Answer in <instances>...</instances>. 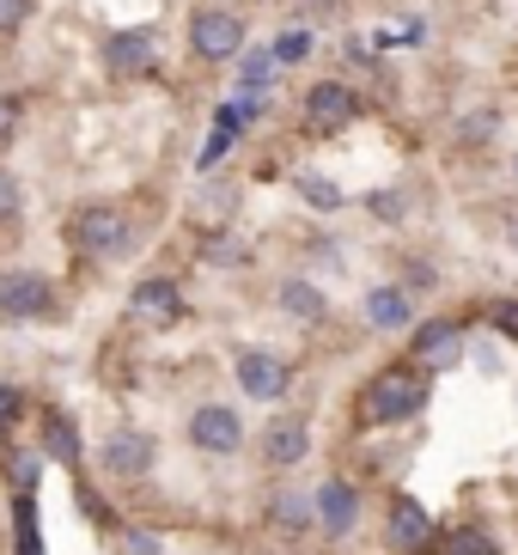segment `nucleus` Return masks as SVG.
<instances>
[{
    "mask_svg": "<svg viewBox=\"0 0 518 555\" xmlns=\"http://www.w3.org/2000/svg\"><path fill=\"white\" fill-rule=\"evenodd\" d=\"M67 238L80 257H129L134 245V220L122 202H80L67 220Z\"/></svg>",
    "mask_w": 518,
    "mask_h": 555,
    "instance_id": "f257e3e1",
    "label": "nucleus"
},
{
    "mask_svg": "<svg viewBox=\"0 0 518 555\" xmlns=\"http://www.w3.org/2000/svg\"><path fill=\"white\" fill-rule=\"evenodd\" d=\"M427 403V378L415 373V366H390V373H378L366 391H360V422L366 427H397L409 422V415H422Z\"/></svg>",
    "mask_w": 518,
    "mask_h": 555,
    "instance_id": "f03ea898",
    "label": "nucleus"
},
{
    "mask_svg": "<svg viewBox=\"0 0 518 555\" xmlns=\"http://www.w3.org/2000/svg\"><path fill=\"white\" fill-rule=\"evenodd\" d=\"M354 116H360V99H354L348 80H318L306 99H299V122H306V134H318V141H324V134H341Z\"/></svg>",
    "mask_w": 518,
    "mask_h": 555,
    "instance_id": "7ed1b4c3",
    "label": "nucleus"
},
{
    "mask_svg": "<svg viewBox=\"0 0 518 555\" xmlns=\"http://www.w3.org/2000/svg\"><path fill=\"white\" fill-rule=\"evenodd\" d=\"M190 50L202 62H238L244 55V18L226 7H195L190 13Z\"/></svg>",
    "mask_w": 518,
    "mask_h": 555,
    "instance_id": "20e7f679",
    "label": "nucleus"
},
{
    "mask_svg": "<svg viewBox=\"0 0 518 555\" xmlns=\"http://www.w3.org/2000/svg\"><path fill=\"white\" fill-rule=\"evenodd\" d=\"M55 311V287L37 269H0V318H43Z\"/></svg>",
    "mask_w": 518,
    "mask_h": 555,
    "instance_id": "39448f33",
    "label": "nucleus"
},
{
    "mask_svg": "<svg viewBox=\"0 0 518 555\" xmlns=\"http://www.w3.org/2000/svg\"><path fill=\"white\" fill-rule=\"evenodd\" d=\"M153 464H159V446H153V434H141V427H116L111 440H104V470L122 476V482H141Z\"/></svg>",
    "mask_w": 518,
    "mask_h": 555,
    "instance_id": "423d86ee",
    "label": "nucleus"
},
{
    "mask_svg": "<svg viewBox=\"0 0 518 555\" xmlns=\"http://www.w3.org/2000/svg\"><path fill=\"white\" fill-rule=\"evenodd\" d=\"M153 55H159V37L146 31V25H129V31H111L104 37V50H98V62H104V74H146L153 67Z\"/></svg>",
    "mask_w": 518,
    "mask_h": 555,
    "instance_id": "0eeeda50",
    "label": "nucleus"
},
{
    "mask_svg": "<svg viewBox=\"0 0 518 555\" xmlns=\"http://www.w3.org/2000/svg\"><path fill=\"white\" fill-rule=\"evenodd\" d=\"M190 440L202 446V452H213V457H232L244 446V422H238V409H226V403H202L190 415Z\"/></svg>",
    "mask_w": 518,
    "mask_h": 555,
    "instance_id": "6e6552de",
    "label": "nucleus"
},
{
    "mask_svg": "<svg viewBox=\"0 0 518 555\" xmlns=\"http://www.w3.org/2000/svg\"><path fill=\"white\" fill-rule=\"evenodd\" d=\"M287 385H293L287 360H275L269 348H244V354H238V391H244V397L275 403V397H287Z\"/></svg>",
    "mask_w": 518,
    "mask_h": 555,
    "instance_id": "1a4fd4ad",
    "label": "nucleus"
},
{
    "mask_svg": "<svg viewBox=\"0 0 518 555\" xmlns=\"http://www.w3.org/2000/svg\"><path fill=\"white\" fill-rule=\"evenodd\" d=\"M134 318L141 324H153V330H165V324H178L183 318V294H178V281H165V275H146L141 287H134Z\"/></svg>",
    "mask_w": 518,
    "mask_h": 555,
    "instance_id": "9d476101",
    "label": "nucleus"
},
{
    "mask_svg": "<svg viewBox=\"0 0 518 555\" xmlns=\"http://www.w3.org/2000/svg\"><path fill=\"white\" fill-rule=\"evenodd\" d=\"M311 452V427L299 415H281V422L262 427V464H275V470H293L299 457Z\"/></svg>",
    "mask_w": 518,
    "mask_h": 555,
    "instance_id": "9b49d317",
    "label": "nucleus"
},
{
    "mask_svg": "<svg viewBox=\"0 0 518 555\" xmlns=\"http://www.w3.org/2000/svg\"><path fill=\"white\" fill-rule=\"evenodd\" d=\"M390 543L409 555H422L433 543V519H427V506L415 494H390Z\"/></svg>",
    "mask_w": 518,
    "mask_h": 555,
    "instance_id": "f8f14e48",
    "label": "nucleus"
},
{
    "mask_svg": "<svg viewBox=\"0 0 518 555\" xmlns=\"http://www.w3.org/2000/svg\"><path fill=\"white\" fill-rule=\"evenodd\" d=\"M318 519H324L329 538H348V525L360 519V494L348 489V482H324V489H318Z\"/></svg>",
    "mask_w": 518,
    "mask_h": 555,
    "instance_id": "ddd939ff",
    "label": "nucleus"
},
{
    "mask_svg": "<svg viewBox=\"0 0 518 555\" xmlns=\"http://www.w3.org/2000/svg\"><path fill=\"white\" fill-rule=\"evenodd\" d=\"M366 324L373 330H409L415 324V306H409L403 287H373V294H366Z\"/></svg>",
    "mask_w": 518,
    "mask_h": 555,
    "instance_id": "4468645a",
    "label": "nucleus"
},
{
    "mask_svg": "<svg viewBox=\"0 0 518 555\" xmlns=\"http://www.w3.org/2000/svg\"><path fill=\"white\" fill-rule=\"evenodd\" d=\"M275 299H281V311H287V318H299V324H324V318H329L324 294H318L311 281H281Z\"/></svg>",
    "mask_w": 518,
    "mask_h": 555,
    "instance_id": "2eb2a0df",
    "label": "nucleus"
},
{
    "mask_svg": "<svg viewBox=\"0 0 518 555\" xmlns=\"http://www.w3.org/2000/svg\"><path fill=\"white\" fill-rule=\"evenodd\" d=\"M293 196L306 202V208H318V214L348 208V196H341V183H336V178H324V171H299V178H293Z\"/></svg>",
    "mask_w": 518,
    "mask_h": 555,
    "instance_id": "dca6fc26",
    "label": "nucleus"
},
{
    "mask_svg": "<svg viewBox=\"0 0 518 555\" xmlns=\"http://www.w3.org/2000/svg\"><path fill=\"white\" fill-rule=\"evenodd\" d=\"M43 446H49V457H55V464L80 470V440H74V422H67V415H55V409L43 415Z\"/></svg>",
    "mask_w": 518,
    "mask_h": 555,
    "instance_id": "f3484780",
    "label": "nucleus"
},
{
    "mask_svg": "<svg viewBox=\"0 0 518 555\" xmlns=\"http://www.w3.org/2000/svg\"><path fill=\"white\" fill-rule=\"evenodd\" d=\"M311 513H318V501H306L299 489H281L275 501H269V519H275L281 531H293V538H299V531L311 525Z\"/></svg>",
    "mask_w": 518,
    "mask_h": 555,
    "instance_id": "a211bd4d",
    "label": "nucleus"
},
{
    "mask_svg": "<svg viewBox=\"0 0 518 555\" xmlns=\"http://www.w3.org/2000/svg\"><path fill=\"white\" fill-rule=\"evenodd\" d=\"M269 86H275V55H269V50L238 55V92H244V99H262Z\"/></svg>",
    "mask_w": 518,
    "mask_h": 555,
    "instance_id": "6ab92c4d",
    "label": "nucleus"
},
{
    "mask_svg": "<svg viewBox=\"0 0 518 555\" xmlns=\"http://www.w3.org/2000/svg\"><path fill=\"white\" fill-rule=\"evenodd\" d=\"M457 343H464V336H457V324H445V318H433V324L415 330V354L422 360H452Z\"/></svg>",
    "mask_w": 518,
    "mask_h": 555,
    "instance_id": "aec40b11",
    "label": "nucleus"
},
{
    "mask_svg": "<svg viewBox=\"0 0 518 555\" xmlns=\"http://www.w3.org/2000/svg\"><path fill=\"white\" fill-rule=\"evenodd\" d=\"M269 55H275V67H299V62H311V31L306 25H287V31L269 43Z\"/></svg>",
    "mask_w": 518,
    "mask_h": 555,
    "instance_id": "412c9836",
    "label": "nucleus"
},
{
    "mask_svg": "<svg viewBox=\"0 0 518 555\" xmlns=\"http://www.w3.org/2000/svg\"><path fill=\"white\" fill-rule=\"evenodd\" d=\"M232 141H238V134H226V129H220V122H213L208 147L195 153V171H220V159H226V153H232Z\"/></svg>",
    "mask_w": 518,
    "mask_h": 555,
    "instance_id": "4be33fe9",
    "label": "nucleus"
},
{
    "mask_svg": "<svg viewBox=\"0 0 518 555\" xmlns=\"http://www.w3.org/2000/svg\"><path fill=\"white\" fill-rule=\"evenodd\" d=\"M18 555H37V513H31V494H18Z\"/></svg>",
    "mask_w": 518,
    "mask_h": 555,
    "instance_id": "5701e85b",
    "label": "nucleus"
},
{
    "mask_svg": "<svg viewBox=\"0 0 518 555\" xmlns=\"http://www.w3.org/2000/svg\"><path fill=\"white\" fill-rule=\"evenodd\" d=\"M31 18V0H0V37H18Z\"/></svg>",
    "mask_w": 518,
    "mask_h": 555,
    "instance_id": "b1692460",
    "label": "nucleus"
},
{
    "mask_svg": "<svg viewBox=\"0 0 518 555\" xmlns=\"http://www.w3.org/2000/svg\"><path fill=\"white\" fill-rule=\"evenodd\" d=\"M452 555H501V550H494L482 531H457V538H452Z\"/></svg>",
    "mask_w": 518,
    "mask_h": 555,
    "instance_id": "393cba45",
    "label": "nucleus"
},
{
    "mask_svg": "<svg viewBox=\"0 0 518 555\" xmlns=\"http://www.w3.org/2000/svg\"><path fill=\"white\" fill-rule=\"evenodd\" d=\"M18 415H25V397H18L13 385H0V434H7V427H13Z\"/></svg>",
    "mask_w": 518,
    "mask_h": 555,
    "instance_id": "a878e982",
    "label": "nucleus"
},
{
    "mask_svg": "<svg viewBox=\"0 0 518 555\" xmlns=\"http://www.w3.org/2000/svg\"><path fill=\"white\" fill-rule=\"evenodd\" d=\"M13 214H18V178L0 171V220H13Z\"/></svg>",
    "mask_w": 518,
    "mask_h": 555,
    "instance_id": "bb28decb",
    "label": "nucleus"
},
{
    "mask_svg": "<svg viewBox=\"0 0 518 555\" xmlns=\"http://www.w3.org/2000/svg\"><path fill=\"white\" fill-rule=\"evenodd\" d=\"M13 134H18V99H7V92H0V147H7Z\"/></svg>",
    "mask_w": 518,
    "mask_h": 555,
    "instance_id": "cd10ccee",
    "label": "nucleus"
},
{
    "mask_svg": "<svg viewBox=\"0 0 518 555\" xmlns=\"http://www.w3.org/2000/svg\"><path fill=\"white\" fill-rule=\"evenodd\" d=\"M373 214H378V220H403V196L378 190V196H373Z\"/></svg>",
    "mask_w": 518,
    "mask_h": 555,
    "instance_id": "c85d7f7f",
    "label": "nucleus"
},
{
    "mask_svg": "<svg viewBox=\"0 0 518 555\" xmlns=\"http://www.w3.org/2000/svg\"><path fill=\"white\" fill-rule=\"evenodd\" d=\"M293 13H306V18H324V13H336L341 0H287Z\"/></svg>",
    "mask_w": 518,
    "mask_h": 555,
    "instance_id": "c756f323",
    "label": "nucleus"
},
{
    "mask_svg": "<svg viewBox=\"0 0 518 555\" xmlns=\"http://www.w3.org/2000/svg\"><path fill=\"white\" fill-rule=\"evenodd\" d=\"M494 324L513 330V336H518V306H513V299H506V306H494Z\"/></svg>",
    "mask_w": 518,
    "mask_h": 555,
    "instance_id": "7c9ffc66",
    "label": "nucleus"
},
{
    "mask_svg": "<svg viewBox=\"0 0 518 555\" xmlns=\"http://www.w3.org/2000/svg\"><path fill=\"white\" fill-rule=\"evenodd\" d=\"M513 178H518V153H513Z\"/></svg>",
    "mask_w": 518,
    "mask_h": 555,
    "instance_id": "2f4dec72",
    "label": "nucleus"
}]
</instances>
